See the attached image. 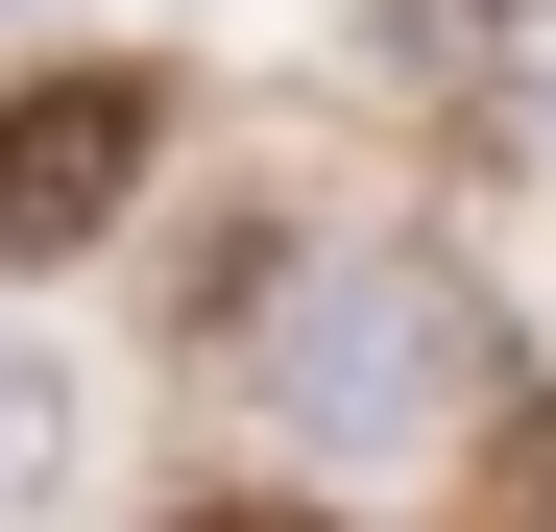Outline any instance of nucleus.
<instances>
[{"instance_id": "obj_1", "label": "nucleus", "mask_w": 556, "mask_h": 532, "mask_svg": "<svg viewBox=\"0 0 556 532\" xmlns=\"http://www.w3.org/2000/svg\"><path fill=\"white\" fill-rule=\"evenodd\" d=\"M266 411H291L339 484L412 460V435H459V291H435V266H388V242L291 266V291H266Z\"/></svg>"}, {"instance_id": "obj_2", "label": "nucleus", "mask_w": 556, "mask_h": 532, "mask_svg": "<svg viewBox=\"0 0 556 532\" xmlns=\"http://www.w3.org/2000/svg\"><path fill=\"white\" fill-rule=\"evenodd\" d=\"M146 145H169V98H146V73H25V98H0V266H73V242H122Z\"/></svg>"}, {"instance_id": "obj_3", "label": "nucleus", "mask_w": 556, "mask_h": 532, "mask_svg": "<svg viewBox=\"0 0 556 532\" xmlns=\"http://www.w3.org/2000/svg\"><path fill=\"white\" fill-rule=\"evenodd\" d=\"M49 484H73V364H49L25 315H0V532H25Z\"/></svg>"}, {"instance_id": "obj_4", "label": "nucleus", "mask_w": 556, "mask_h": 532, "mask_svg": "<svg viewBox=\"0 0 556 532\" xmlns=\"http://www.w3.org/2000/svg\"><path fill=\"white\" fill-rule=\"evenodd\" d=\"M388 25H412L435 73H532V49H556V0H388Z\"/></svg>"}, {"instance_id": "obj_5", "label": "nucleus", "mask_w": 556, "mask_h": 532, "mask_svg": "<svg viewBox=\"0 0 556 532\" xmlns=\"http://www.w3.org/2000/svg\"><path fill=\"white\" fill-rule=\"evenodd\" d=\"M194 532H339V508H194Z\"/></svg>"}]
</instances>
